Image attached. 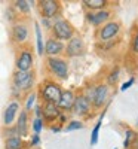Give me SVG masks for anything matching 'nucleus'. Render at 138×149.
I'll use <instances>...</instances> for the list:
<instances>
[{"label":"nucleus","mask_w":138,"mask_h":149,"mask_svg":"<svg viewBox=\"0 0 138 149\" xmlns=\"http://www.w3.org/2000/svg\"><path fill=\"white\" fill-rule=\"evenodd\" d=\"M45 52L49 55V57H54V55H58L62 52V49H64V45H62L59 40L57 39H49L45 45Z\"/></svg>","instance_id":"obj_12"},{"label":"nucleus","mask_w":138,"mask_h":149,"mask_svg":"<svg viewBox=\"0 0 138 149\" xmlns=\"http://www.w3.org/2000/svg\"><path fill=\"white\" fill-rule=\"evenodd\" d=\"M48 67L51 69V72L58 76L59 79H67L68 76V66L64 60L55 58V57H49L48 58Z\"/></svg>","instance_id":"obj_3"},{"label":"nucleus","mask_w":138,"mask_h":149,"mask_svg":"<svg viewBox=\"0 0 138 149\" xmlns=\"http://www.w3.org/2000/svg\"><path fill=\"white\" fill-rule=\"evenodd\" d=\"M73 109L77 115H86L91 109V103L89 100L86 98V95H79L74 98V104H73Z\"/></svg>","instance_id":"obj_8"},{"label":"nucleus","mask_w":138,"mask_h":149,"mask_svg":"<svg viewBox=\"0 0 138 149\" xmlns=\"http://www.w3.org/2000/svg\"><path fill=\"white\" fill-rule=\"evenodd\" d=\"M18 109H19V104H18L17 102H12V103L6 107L5 115H3V122L6 124V125H10V124L15 121V116H17Z\"/></svg>","instance_id":"obj_15"},{"label":"nucleus","mask_w":138,"mask_h":149,"mask_svg":"<svg viewBox=\"0 0 138 149\" xmlns=\"http://www.w3.org/2000/svg\"><path fill=\"white\" fill-rule=\"evenodd\" d=\"M117 78H119V69H115L111 72V74L108 76V84H116Z\"/></svg>","instance_id":"obj_25"},{"label":"nucleus","mask_w":138,"mask_h":149,"mask_svg":"<svg viewBox=\"0 0 138 149\" xmlns=\"http://www.w3.org/2000/svg\"><path fill=\"white\" fill-rule=\"evenodd\" d=\"M42 115L45 119H49V121H52L55 118L59 116V107L54 103H46L42 109Z\"/></svg>","instance_id":"obj_16"},{"label":"nucleus","mask_w":138,"mask_h":149,"mask_svg":"<svg viewBox=\"0 0 138 149\" xmlns=\"http://www.w3.org/2000/svg\"><path fill=\"white\" fill-rule=\"evenodd\" d=\"M34 82V74L31 72H17L14 74V85L15 88L21 90V91H27L33 86Z\"/></svg>","instance_id":"obj_4"},{"label":"nucleus","mask_w":138,"mask_h":149,"mask_svg":"<svg viewBox=\"0 0 138 149\" xmlns=\"http://www.w3.org/2000/svg\"><path fill=\"white\" fill-rule=\"evenodd\" d=\"M33 66V54L30 51H22L17 60V69L19 72H30Z\"/></svg>","instance_id":"obj_5"},{"label":"nucleus","mask_w":138,"mask_h":149,"mask_svg":"<svg viewBox=\"0 0 138 149\" xmlns=\"http://www.w3.org/2000/svg\"><path fill=\"white\" fill-rule=\"evenodd\" d=\"M52 29H54V34L57 37V40H59V42L61 40H70L73 37V34H74L73 27L66 19H57L52 24Z\"/></svg>","instance_id":"obj_1"},{"label":"nucleus","mask_w":138,"mask_h":149,"mask_svg":"<svg viewBox=\"0 0 138 149\" xmlns=\"http://www.w3.org/2000/svg\"><path fill=\"white\" fill-rule=\"evenodd\" d=\"M110 17V12L108 10H95V12H88V21H89L92 26H99L101 22L107 21Z\"/></svg>","instance_id":"obj_10"},{"label":"nucleus","mask_w":138,"mask_h":149,"mask_svg":"<svg viewBox=\"0 0 138 149\" xmlns=\"http://www.w3.org/2000/svg\"><path fill=\"white\" fill-rule=\"evenodd\" d=\"M83 127V124L79 122V121H71L68 125H67V131H73V130H79Z\"/></svg>","instance_id":"obj_24"},{"label":"nucleus","mask_w":138,"mask_h":149,"mask_svg":"<svg viewBox=\"0 0 138 149\" xmlns=\"http://www.w3.org/2000/svg\"><path fill=\"white\" fill-rule=\"evenodd\" d=\"M39 143H40L39 136H37V134H34V136H33V139H31V145H34V146H36V145H39Z\"/></svg>","instance_id":"obj_30"},{"label":"nucleus","mask_w":138,"mask_h":149,"mask_svg":"<svg viewBox=\"0 0 138 149\" xmlns=\"http://www.w3.org/2000/svg\"><path fill=\"white\" fill-rule=\"evenodd\" d=\"M126 134H128V137L125 139V148H128V146H129V143H131V137H132V131H126Z\"/></svg>","instance_id":"obj_29"},{"label":"nucleus","mask_w":138,"mask_h":149,"mask_svg":"<svg viewBox=\"0 0 138 149\" xmlns=\"http://www.w3.org/2000/svg\"><path fill=\"white\" fill-rule=\"evenodd\" d=\"M17 131L19 133V136H26L27 134V112L22 110L18 118V124H17Z\"/></svg>","instance_id":"obj_17"},{"label":"nucleus","mask_w":138,"mask_h":149,"mask_svg":"<svg viewBox=\"0 0 138 149\" xmlns=\"http://www.w3.org/2000/svg\"><path fill=\"white\" fill-rule=\"evenodd\" d=\"M83 52V40L80 37H71L67 45V54L70 57H76Z\"/></svg>","instance_id":"obj_11"},{"label":"nucleus","mask_w":138,"mask_h":149,"mask_svg":"<svg viewBox=\"0 0 138 149\" xmlns=\"http://www.w3.org/2000/svg\"><path fill=\"white\" fill-rule=\"evenodd\" d=\"M120 30V26H119V22H107L106 26L103 27V30L99 31V37H101L103 40H108L111 39V37H115Z\"/></svg>","instance_id":"obj_9"},{"label":"nucleus","mask_w":138,"mask_h":149,"mask_svg":"<svg viewBox=\"0 0 138 149\" xmlns=\"http://www.w3.org/2000/svg\"><path fill=\"white\" fill-rule=\"evenodd\" d=\"M103 121V119H101ZM101 121H98V124L92 130V136H91V145H95L98 142V133H99V127H101Z\"/></svg>","instance_id":"obj_21"},{"label":"nucleus","mask_w":138,"mask_h":149,"mask_svg":"<svg viewBox=\"0 0 138 149\" xmlns=\"http://www.w3.org/2000/svg\"><path fill=\"white\" fill-rule=\"evenodd\" d=\"M107 95H108V86L107 85H99L94 90V97H92V102L97 107H101L106 100H107Z\"/></svg>","instance_id":"obj_7"},{"label":"nucleus","mask_w":138,"mask_h":149,"mask_svg":"<svg viewBox=\"0 0 138 149\" xmlns=\"http://www.w3.org/2000/svg\"><path fill=\"white\" fill-rule=\"evenodd\" d=\"M42 127H43V121L42 118H36L34 122H33V130H34V134L39 136V133L42 131Z\"/></svg>","instance_id":"obj_22"},{"label":"nucleus","mask_w":138,"mask_h":149,"mask_svg":"<svg viewBox=\"0 0 138 149\" xmlns=\"http://www.w3.org/2000/svg\"><path fill=\"white\" fill-rule=\"evenodd\" d=\"M40 9H42V15L48 19V18H52L58 14L59 10V5L54 0H43L40 3Z\"/></svg>","instance_id":"obj_6"},{"label":"nucleus","mask_w":138,"mask_h":149,"mask_svg":"<svg viewBox=\"0 0 138 149\" xmlns=\"http://www.w3.org/2000/svg\"><path fill=\"white\" fill-rule=\"evenodd\" d=\"M34 100H36V94H30V95H28V100H27V103H26V112L31 109Z\"/></svg>","instance_id":"obj_26"},{"label":"nucleus","mask_w":138,"mask_h":149,"mask_svg":"<svg viewBox=\"0 0 138 149\" xmlns=\"http://www.w3.org/2000/svg\"><path fill=\"white\" fill-rule=\"evenodd\" d=\"M59 130H61L59 127H52V131H54V133H58Z\"/></svg>","instance_id":"obj_31"},{"label":"nucleus","mask_w":138,"mask_h":149,"mask_svg":"<svg viewBox=\"0 0 138 149\" xmlns=\"http://www.w3.org/2000/svg\"><path fill=\"white\" fill-rule=\"evenodd\" d=\"M22 148V142L18 136H14V137H9L6 140V149H21Z\"/></svg>","instance_id":"obj_18"},{"label":"nucleus","mask_w":138,"mask_h":149,"mask_svg":"<svg viewBox=\"0 0 138 149\" xmlns=\"http://www.w3.org/2000/svg\"><path fill=\"white\" fill-rule=\"evenodd\" d=\"M115 149H116V148H115Z\"/></svg>","instance_id":"obj_32"},{"label":"nucleus","mask_w":138,"mask_h":149,"mask_svg":"<svg viewBox=\"0 0 138 149\" xmlns=\"http://www.w3.org/2000/svg\"><path fill=\"white\" fill-rule=\"evenodd\" d=\"M15 6H17L21 12H26V14L30 10V6H28V3L26 2V0H18V2H15Z\"/></svg>","instance_id":"obj_23"},{"label":"nucleus","mask_w":138,"mask_h":149,"mask_svg":"<svg viewBox=\"0 0 138 149\" xmlns=\"http://www.w3.org/2000/svg\"><path fill=\"white\" fill-rule=\"evenodd\" d=\"M12 34H14V39L18 43H22L28 39V29L26 24H15L14 29H12Z\"/></svg>","instance_id":"obj_13"},{"label":"nucleus","mask_w":138,"mask_h":149,"mask_svg":"<svg viewBox=\"0 0 138 149\" xmlns=\"http://www.w3.org/2000/svg\"><path fill=\"white\" fill-rule=\"evenodd\" d=\"M36 37H37V51H39V54L42 55V54L45 52V49H43L42 31H40V27H39V24H36Z\"/></svg>","instance_id":"obj_20"},{"label":"nucleus","mask_w":138,"mask_h":149,"mask_svg":"<svg viewBox=\"0 0 138 149\" xmlns=\"http://www.w3.org/2000/svg\"><path fill=\"white\" fill-rule=\"evenodd\" d=\"M61 94H62V91L59 88V85H57L55 82H46L45 86L42 88V95L46 103L57 104L61 98Z\"/></svg>","instance_id":"obj_2"},{"label":"nucleus","mask_w":138,"mask_h":149,"mask_svg":"<svg viewBox=\"0 0 138 149\" xmlns=\"http://www.w3.org/2000/svg\"><path fill=\"white\" fill-rule=\"evenodd\" d=\"M74 94L71 91H62L61 94V98L59 102L57 103V106L59 109H64V110H68V109H73V104H74Z\"/></svg>","instance_id":"obj_14"},{"label":"nucleus","mask_w":138,"mask_h":149,"mask_svg":"<svg viewBox=\"0 0 138 149\" xmlns=\"http://www.w3.org/2000/svg\"><path fill=\"white\" fill-rule=\"evenodd\" d=\"M132 84H134V79H129L128 82H125V84L122 85V88H120V90H122V91H126L128 88H131V85H132Z\"/></svg>","instance_id":"obj_28"},{"label":"nucleus","mask_w":138,"mask_h":149,"mask_svg":"<svg viewBox=\"0 0 138 149\" xmlns=\"http://www.w3.org/2000/svg\"><path fill=\"white\" fill-rule=\"evenodd\" d=\"M132 51H134L135 54H138V33L135 34L134 40H132Z\"/></svg>","instance_id":"obj_27"},{"label":"nucleus","mask_w":138,"mask_h":149,"mask_svg":"<svg viewBox=\"0 0 138 149\" xmlns=\"http://www.w3.org/2000/svg\"><path fill=\"white\" fill-rule=\"evenodd\" d=\"M85 6H88L89 9H101L106 6V0H83Z\"/></svg>","instance_id":"obj_19"}]
</instances>
